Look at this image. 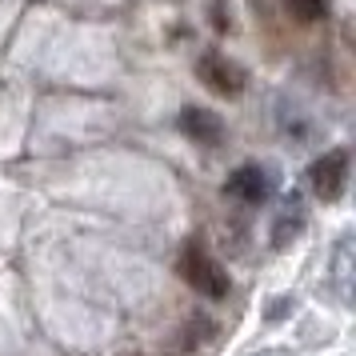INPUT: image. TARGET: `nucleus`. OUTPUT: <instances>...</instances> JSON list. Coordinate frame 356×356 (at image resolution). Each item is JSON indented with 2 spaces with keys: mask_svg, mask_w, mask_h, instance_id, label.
<instances>
[{
  "mask_svg": "<svg viewBox=\"0 0 356 356\" xmlns=\"http://www.w3.org/2000/svg\"><path fill=\"white\" fill-rule=\"evenodd\" d=\"M177 124H180V132H184L193 145H204V148H220L225 145V120L212 113V108L188 104V108H180Z\"/></svg>",
  "mask_w": 356,
  "mask_h": 356,
  "instance_id": "20e7f679",
  "label": "nucleus"
},
{
  "mask_svg": "<svg viewBox=\"0 0 356 356\" xmlns=\"http://www.w3.org/2000/svg\"><path fill=\"white\" fill-rule=\"evenodd\" d=\"M204 337H212V321H209V316H193V321H188V337H184V348L200 344Z\"/></svg>",
  "mask_w": 356,
  "mask_h": 356,
  "instance_id": "0eeeda50",
  "label": "nucleus"
},
{
  "mask_svg": "<svg viewBox=\"0 0 356 356\" xmlns=\"http://www.w3.org/2000/svg\"><path fill=\"white\" fill-rule=\"evenodd\" d=\"M120 356H140V353H120Z\"/></svg>",
  "mask_w": 356,
  "mask_h": 356,
  "instance_id": "1a4fd4ad",
  "label": "nucleus"
},
{
  "mask_svg": "<svg viewBox=\"0 0 356 356\" xmlns=\"http://www.w3.org/2000/svg\"><path fill=\"white\" fill-rule=\"evenodd\" d=\"M177 273L188 289L200 292V296H209V300H225L228 292H232V280H228L225 264L212 257L200 241L184 244V252H180V260H177Z\"/></svg>",
  "mask_w": 356,
  "mask_h": 356,
  "instance_id": "f257e3e1",
  "label": "nucleus"
},
{
  "mask_svg": "<svg viewBox=\"0 0 356 356\" xmlns=\"http://www.w3.org/2000/svg\"><path fill=\"white\" fill-rule=\"evenodd\" d=\"M196 76H200V84L209 88V92H216V97H241L244 88H248V72H244L236 60H228V56H220V52H204L200 60H196Z\"/></svg>",
  "mask_w": 356,
  "mask_h": 356,
  "instance_id": "f03ea898",
  "label": "nucleus"
},
{
  "mask_svg": "<svg viewBox=\"0 0 356 356\" xmlns=\"http://www.w3.org/2000/svg\"><path fill=\"white\" fill-rule=\"evenodd\" d=\"M308 180H312V188L324 204L340 200L344 184H348V148H328L324 156H316L312 168H308Z\"/></svg>",
  "mask_w": 356,
  "mask_h": 356,
  "instance_id": "7ed1b4c3",
  "label": "nucleus"
},
{
  "mask_svg": "<svg viewBox=\"0 0 356 356\" xmlns=\"http://www.w3.org/2000/svg\"><path fill=\"white\" fill-rule=\"evenodd\" d=\"M289 4V13L300 24H316V20H324V13H328V0H284Z\"/></svg>",
  "mask_w": 356,
  "mask_h": 356,
  "instance_id": "423d86ee",
  "label": "nucleus"
},
{
  "mask_svg": "<svg viewBox=\"0 0 356 356\" xmlns=\"http://www.w3.org/2000/svg\"><path fill=\"white\" fill-rule=\"evenodd\" d=\"M209 20H212V29L216 33H228V0H209Z\"/></svg>",
  "mask_w": 356,
  "mask_h": 356,
  "instance_id": "6e6552de",
  "label": "nucleus"
},
{
  "mask_svg": "<svg viewBox=\"0 0 356 356\" xmlns=\"http://www.w3.org/2000/svg\"><path fill=\"white\" fill-rule=\"evenodd\" d=\"M225 193L236 196L241 204H264L268 193H273V177H268L260 164H241L236 172H228Z\"/></svg>",
  "mask_w": 356,
  "mask_h": 356,
  "instance_id": "39448f33",
  "label": "nucleus"
}]
</instances>
